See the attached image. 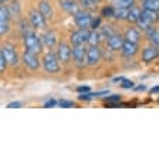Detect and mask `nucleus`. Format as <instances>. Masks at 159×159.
<instances>
[{
	"instance_id": "16",
	"label": "nucleus",
	"mask_w": 159,
	"mask_h": 159,
	"mask_svg": "<svg viewBox=\"0 0 159 159\" xmlns=\"http://www.w3.org/2000/svg\"><path fill=\"white\" fill-rule=\"evenodd\" d=\"M38 10L46 20L54 19V9H52V4H51L49 0H41V2H39V9Z\"/></svg>"
},
{
	"instance_id": "41",
	"label": "nucleus",
	"mask_w": 159,
	"mask_h": 159,
	"mask_svg": "<svg viewBox=\"0 0 159 159\" xmlns=\"http://www.w3.org/2000/svg\"><path fill=\"white\" fill-rule=\"evenodd\" d=\"M136 90H139V91H143V90H146V87H145V85H139Z\"/></svg>"
},
{
	"instance_id": "2",
	"label": "nucleus",
	"mask_w": 159,
	"mask_h": 159,
	"mask_svg": "<svg viewBox=\"0 0 159 159\" xmlns=\"http://www.w3.org/2000/svg\"><path fill=\"white\" fill-rule=\"evenodd\" d=\"M156 20H158V12L143 9V10H140V13H139V17H138V20H136V23H138L139 29L146 30L148 28L153 25Z\"/></svg>"
},
{
	"instance_id": "17",
	"label": "nucleus",
	"mask_w": 159,
	"mask_h": 159,
	"mask_svg": "<svg viewBox=\"0 0 159 159\" xmlns=\"http://www.w3.org/2000/svg\"><path fill=\"white\" fill-rule=\"evenodd\" d=\"M59 2V7L62 9L64 12L74 15L77 10H80V4L77 0H58Z\"/></svg>"
},
{
	"instance_id": "34",
	"label": "nucleus",
	"mask_w": 159,
	"mask_h": 159,
	"mask_svg": "<svg viewBox=\"0 0 159 159\" xmlns=\"http://www.w3.org/2000/svg\"><path fill=\"white\" fill-rule=\"evenodd\" d=\"M120 100H121L120 94H113V96H110V97H107V98H106V101H107V103H119Z\"/></svg>"
},
{
	"instance_id": "6",
	"label": "nucleus",
	"mask_w": 159,
	"mask_h": 159,
	"mask_svg": "<svg viewBox=\"0 0 159 159\" xmlns=\"http://www.w3.org/2000/svg\"><path fill=\"white\" fill-rule=\"evenodd\" d=\"M0 51H2V54L4 55V58L7 61V65L16 67L17 64H19V55H17L16 48H15L12 43H4Z\"/></svg>"
},
{
	"instance_id": "42",
	"label": "nucleus",
	"mask_w": 159,
	"mask_h": 159,
	"mask_svg": "<svg viewBox=\"0 0 159 159\" xmlns=\"http://www.w3.org/2000/svg\"><path fill=\"white\" fill-rule=\"evenodd\" d=\"M9 0H0V4H6Z\"/></svg>"
},
{
	"instance_id": "23",
	"label": "nucleus",
	"mask_w": 159,
	"mask_h": 159,
	"mask_svg": "<svg viewBox=\"0 0 159 159\" xmlns=\"http://www.w3.org/2000/svg\"><path fill=\"white\" fill-rule=\"evenodd\" d=\"M19 30H20L22 36H23V35H26L28 32H30V30H32V26H30L29 20H28L26 17H20V19H19Z\"/></svg>"
},
{
	"instance_id": "15",
	"label": "nucleus",
	"mask_w": 159,
	"mask_h": 159,
	"mask_svg": "<svg viewBox=\"0 0 159 159\" xmlns=\"http://www.w3.org/2000/svg\"><path fill=\"white\" fill-rule=\"evenodd\" d=\"M120 51H121V55H123L125 58H133L134 55L139 52V43L125 41L120 48Z\"/></svg>"
},
{
	"instance_id": "7",
	"label": "nucleus",
	"mask_w": 159,
	"mask_h": 159,
	"mask_svg": "<svg viewBox=\"0 0 159 159\" xmlns=\"http://www.w3.org/2000/svg\"><path fill=\"white\" fill-rule=\"evenodd\" d=\"M57 58H58L61 65H67L71 62V46L67 42H61L57 46Z\"/></svg>"
},
{
	"instance_id": "13",
	"label": "nucleus",
	"mask_w": 159,
	"mask_h": 159,
	"mask_svg": "<svg viewBox=\"0 0 159 159\" xmlns=\"http://www.w3.org/2000/svg\"><path fill=\"white\" fill-rule=\"evenodd\" d=\"M88 34H90L88 29L75 30V32H72L71 36H70V42H71L72 45H85L88 41Z\"/></svg>"
},
{
	"instance_id": "12",
	"label": "nucleus",
	"mask_w": 159,
	"mask_h": 159,
	"mask_svg": "<svg viewBox=\"0 0 159 159\" xmlns=\"http://www.w3.org/2000/svg\"><path fill=\"white\" fill-rule=\"evenodd\" d=\"M41 41H42V45L45 46V48L52 49L58 43V35H57L55 30H45L43 35L41 36Z\"/></svg>"
},
{
	"instance_id": "28",
	"label": "nucleus",
	"mask_w": 159,
	"mask_h": 159,
	"mask_svg": "<svg viewBox=\"0 0 159 159\" xmlns=\"http://www.w3.org/2000/svg\"><path fill=\"white\" fill-rule=\"evenodd\" d=\"M114 16V7L113 6H106V7L101 9V17H107V19H110V17Z\"/></svg>"
},
{
	"instance_id": "18",
	"label": "nucleus",
	"mask_w": 159,
	"mask_h": 159,
	"mask_svg": "<svg viewBox=\"0 0 159 159\" xmlns=\"http://www.w3.org/2000/svg\"><path fill=\"white\" fill-rule=\"evenodd\" d=\"M123 42H125V38L120 36L117 34H113L111 36L107 38V46L110 48V51H119L123 45Z\"/></svg>"
},
{
	"instance_id": "5",
	"label": "nucleus",
	"mask_w": 159,
	"mask_h": 159,
	"mask_svg": "<svg viewBox=\"0 0 159 159\" xmlns=\"http://www.w3.org/2000/svg\"><path fill=\"white\" fill-rule=\"evenodd\" d=\"M10 20H12V17L9 15L7 6L0 4V38L7 35V32L10 30Z\"/></svg>"
},
{
	"instance_id": "40",
	"label": "nucleus",
	"mask_w": 159,
	"mask_h": 159,
	"mask_svg": "<svg viewBox=\"0 0 159 159\" xmlns=\"http://www.w3.org/2000/svg\"><path fill=\"white\" fill-rule=\"evenodd\" d=\"M158 91H159V87L158 85H155V87L151 90V94H158Z\"/></svg>"
},
{
	"instance_id": "19",
	"label": "nucleus",
	"mask_w": 159,
	"mask_h": 159,
	"mask_svg": "<svg viewBox=\"0 0 159 159\" xmlns=\"http://www.w3.org/2000/svg\"><path fill=\"white\" fill-rule=\"evenodd\" d=\"M7 10H9V15H10L12 19H20L22 6H20V2H19V0H12L10 4L7 6Z\"/></svg>"
},
{
	"instance_id": "3",
	"label": "nucleus",
	"mask_w": 159,
	"mask_h": 159,
	"mask_svg": "<svg viewBox=\"0 0 159 159\" xmlns=\"http://www.w3.org/2000/svg\"><path fill=\"white\" fill-rule=\"evenodd\" d=\"M42 67L48 74H57L61 70V64L54 52H46L42 58Z\"/></svg>"
},
{
	"instance_id": "26",
	"label": "nucleus",
	"mask_w": 159,
	"mask_h": 159,
	"mask_svg": "<svg viewBox=\"0 0 159 159\" xmlns=\"http://www.w3.org/2000/svg\"><path fill=\"white\" fill-rule=\"evenodd\" d=\"M134 6V0H114V7L117 9H130Z\"/></svg>"
},
{
	"instance_id": "35",
	"label": "nucleus",
	"mask_w": 159,
	"mask_h": 159,
	"mask_svg": "<svg viewBox=\"0 0 159 159\" xmlns=\"http://www.w3.org/2000/svg\"><path fill=\"white\" fill-rule=\"evenodd\" d=\"M93 97H94V93L87 91V93H83V94H80L78 98H80V100H91Z\"/></svg>"
},
{
	"instance_id": "1",
	"label": "nucleus",
	"mask_w": 159,
	"mask_h": 159,
	"mask_svg": "<svg viewBox=\"0 0 159 159\" xmlns=\"http://www.w3.org/2000/svg\"><path fill=\"white\" fill-rule=\"evenodd\" d=\"M23 45H25L26 51H30V52H35V54H41L42 49H43V45H42L41 36L38 34H35L34 30L28 32L26 35H23Z\"/></svg>"
},
{
	"instance_id": "27",
	"label": "nucleus",
	"mask_w": 159,
	"mask_h": 159,
	"mask_svg": "<svg viewBox=\"0 0 159 159\" xmlns=\"http://www.w3.org/2000/svg\"><path fill=\"white\" fill-rule=\"evenodd\" d=\"M101 28V30H100V35H101V38H109V36H111L113 34H116L114 32V29L111 28L110 25H107V26H100Z\"/></svg>"
},
{
	"instance_id": "32",
	"label": "nucleus",
	"mask_w": 159,
	"mask_h": 159,
	"mask_svg": "<svg viewBox=\"0 0 159 159\" xmlns=\"http://www.w3.org/2000/svg\"><path fill=\"white\" fill-rule=\"evenodd\" d=\"M120 83H121L120 87L121 88H126V90H127V88H133L134 87V83L132 81V80H125V78H123Z\"/></svg>"
},
{
	"instance_id": "31",
	"label": "nucleus",
	"mask_w": 159,
	"mask_h": 159,
	"mask_svg": "<svg viewBox=\"0 0 159 159\" xmlns=\"http://www.w3.org/2000/svg\"><path fill=\"white\" fill-rule=\"evenodd\" d=\"M57 104L59 106V107H64V109H70V107H74V101H71V100H59Z\"/></svg>"
},
{
	"instance_id": "9",
	"label": "nucleus",
	"mask_w": 159,
	"mask_h": 159,
	"mask_svg": "<svg viewBox=\"0 0 159 159\" xmlns=\"http://www.w3.org/2000/svg\"><path fill=\"white\" fill-rule=\"evenodd\" d=\"M22 62L25 64V67H28L32 71H36L39 67H41V59H39L38 54L35 52H30V51H26L22 54Z\"/></svg>"
},
{
	"instance_id": "11",
	"label": "nucleus",
	"mask_w": 159,
	"mask_h": 159,
	"mask_svg": "<svg viewBox=\"0 0 159 159\" xmlns=\"http://www.w3.org/2000/svg\"><path fill=\"white\" fill-rule=\"evenodd\" d=\"M28 20H29L30 26L36 30H41V29H45L46 28V19L39 13V10H30L29 19H28Z\"/></svg>"
},
{
	"instance_id": "25",
	"label": "nucleus",
	"mask_w": 159,
	"mask_h": 159,
	"mask_svg": "<svg viewBox=\"0 0 159 159\" xmlns=\"http://www.w3.org/2000/svg\"><path fill=\"white\" fill-rule=\"evenodd\" d=\"M101 41V35L98 30H91L90 34H88V43L90 45H98Z\"/></svg>"
},
{
	"instance_id": "29",
	"label": "nucleus",
	"mask_w": 159,
	"mask_h": 159,
	"mask_svg": "<svg viewBox=\"0 0 159 159\" xmlns=\"http://www.w3.org/2000/svg\"><path fill=\"white\" fill-rule=\"evenodd\" d=\"M126 13H127V9H117L114 7V16L116 19H120V20H125L126 19Z\"/></svg>"
},
{
	"instance_id": "43",
	"label": "nucleus",
	"mask_w": 159,
	"mask_h": 159,
	"mask_svg": "<svg viewBox=\"0 0 159 159\" xmlns=\"http://www.w3.org/2000/svg\"><path fill=\"white\" fill-rule=\"evenodd\" d=\"M142 2H143V0H142Z\"/></svg>"
},
{
	"instance_id": "10",
	"label": "nucleus",
	"mask_w": 159,
	"mask_h": 159,
	"mask_svg": "<svg viewBox=\"0 0 159 159\" xmlns=\"http://www.w3.org/2000/svg\"><path fill=\"white\" fill-rule=\"evenodd\" d=\"M91 15L87 12V10H77L74 13V23L75 26H78V29H88L90 28V23H91Z\"/></svg>"
},
{
	"instance_id": "24",
	"label": "nucleus",
	"mask_w": 159,
	"mask_h": 159,
	"mask_svg": "<svg viewBox=\"0 0 159 159\" xmlns=\"http://www.w3.org/2000/svg\"><path fill=\"white\" fill-rule=\"evenodd\" d=\"M142 4L143 9H146V10H153V12L159 10V0H143Z\"/></svg>"
},
{
	"instance_id": "14",
	"label": "nucleus",
	"mask_w": 159,
	"mask_h": 159,
	"mask_svg": "<svg viewBox=\"0 0 159 159\" xmlns=\"http://www.w3.org/2000/svg\"><path fill=\"white\" fill-rule=\"evenodd\" d=\"M158 55H159L158 46L149 45V46H146V48L142 51V61L145 64H151V62H153V61L158 59Z\"/></svg>"
},
{
	"instance_id": "30",
	"label": "nucleus",
	"mask_w": 159,
	"mask_h": 159,
	"mask_svg": "<svg viewBox=\"0 0 159 159\" xmlns=\"http://www.w3.org/2000/svg\"><path fill=\"white\" fill-rule=\"evenodd\" d=\"M101 26V17H96V19H91V23H90V28L93 30H98Z\"/></svg>"
},
{
	"instance_id": "37",
	"label": "nucleus",
	"mask_w": 159,
	"mask_h": 159,
	"mask_svg": "<svg viewBox=\"0 0 159 159\" xmlns=\"http://www.w3.org/2000/svg\"><path fill=\"white\" fill-rule=\"evenodd\" d=\"M19 107H22L20 101H12V103L7 104V109H19Z\"/></svg>"
},
{
	"instance_id": "20",
	"label": "nucleus",
	"mask_w": 159,
	"mask_h": 159,
	"mask_svg": "<svg viewBox=\"0 0 159 159\" xmlns=\"http://www.w3.org/2000/svg\"><path fill=\"white\" fill-rule=\"evenodd\" d=\"M125 41H129V42H133V43H139L140 39H142V35H140V30L136 29V28H129L126 30L125 34Z\"/></svg>"
},
{
	"instance_id": "36",
	"label": "nucleus",
	"mask_w": 159,
	"mask_h": 159,
	"mask_svg": "<svg viewBox=\"0 0 159 159\" xmlns=\"http://www.w3.org/2000/svg\"><path fill=\"white\" fill-rule=\"evenodd\" d=\"M81 3H83L85 7H88V6H94V4L100 3V0H81Z\"/></svg>"
},
{
	"instance_id": "8",
	"label": "nucleus",
	"mask_w": 159,
	"mask_h": 159,
	"mask_svg": "<svg viewBox=\"0 0 159 159\" xmlns=\"http://www.w3.org/2000/svg\"><path fill=\"white\" fill-rule=\"evenodd\" d=\"M85 54H87V48L84 45H72L71 58L74 59V64L78 68H83L85 65Z\"/></svg>"
},
{
	"instance_id": "22",
	"label": "nucleus",
	"mask_w": 159,
	"mask_h": 159,
	"mask_svg": "<svg viewBox=\"0 0 159 159\" xmlns=\"http://www.w3.org/2000/svg\"><path fill=\"white\" fill-rule=\"evenodd\" d=\"M139 13H140V10H139L136 6H132L130 9H127V13H126V20L132 22V23H136V20H138V17H139Z\"/></svg>"
},
{
	"instance_id": "4",
	"label": "nucleus",
	"mask_w": 159,
	"mask_h": 159,
	"mask_svg": "<svg viewBox=\"0 0 159 159\" xmlns=\"http://www.w3.org/2000/svg\"><path fill=\"white\" fill-rule=\"evenodd\" d=\"M103 58V52H101L98 45H90V48H87V54H85V65L90 67H96L98 65Z\"/></svg>"
},
{
	"instance_id": "39",
	"label": "nucleus",
	"mask_w": 159,
	"mask_h": 159,
	"mask_svg": "<svg viewBox=\"0 0 159 159\" xmlns=\"http://www.w3.org/2000/svg\"><path fill=\"white\" fill-rule=\"evenodd\" d=\"M77 91L78 93H87V91H90V87H87V85H85V87H78L77 88Z\"/></svg>"
},
{
	"instance_id": "38",
	"label": "nucleus",
	"mask_w": 159,
	"mask_h": 159,
	"mask_svg": "<svg viewBox=\"0 0 159 159\" xmlns=\"http://www.w3.org/2000/svg\"><path fill=\"white\" fill-rule=\"evenodd\" d=\"M57 103H58L57 100L51 98V100H48V101L45 103V104H43V107H46V109H49V107H55V106H57Z\"/></svg>"
},
{
	"instance_id": "21",
	"label": "nucleus",
	"mask_w": 159,
	"mask_h": 159,
	"mask_svg": "<svg viewBox=\"0 0 159 159\" xmlns=\"http://www.w3.org/2000/svg\"><path fill=\"white\" fill-rule=\"evenodd\" d=\"M146 38H148V41L151 42L152 45H155V46H158V43H159V30H158V28L156 26H149L146 30Z\"/></svg>"
},
{
	"instance_id": "33",
	"label": "nucleus",
	"mask_w": 159,
	"mask_h": 159,
	"mask_svg": "<svg viewBox=\"0 0 159 159\" xmlns=\"http://www.w3.org/2000/svg\"><path fill=\"white\" fill-rule=\"evenodd\" d=\"M6 67H7V61H6L4 55L2 54V51H0V72H4Z\"/></svg>"
}]
</instances>
